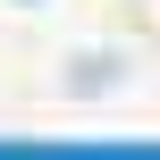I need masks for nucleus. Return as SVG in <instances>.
I'll return each mask as SVG.
<instances>
[]
</instances>
